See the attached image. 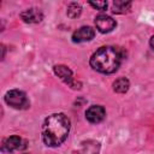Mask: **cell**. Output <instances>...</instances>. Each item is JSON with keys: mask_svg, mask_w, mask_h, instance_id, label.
<instances>
[{"mask_svg": "<svg viewBox=\"0 0 154 154\" xmlns=\"http://www.w3.org/2000/svg\"><path fill=\"white\" fill-rule=\"evenodd\" d=\"M70 119L64 113H53L48 116L42 124V140L48 147L60 146L69 136Z\"/></svg>", "mask_w": 154, "mask_h": 154, "instance_id": "cell-1", "label": "cell"}, {"mask_svg": "<svg viewBox=\"0 0 154 154\" xmlns=\"http://www.w3.org/2000/svg\"><path fill=\"white\" fill-rule=\"evenodd\" d=\"M123 58L124 51L120 47L103 46L90 57L89 64L95 71L108 75L118 70Z\"/></svg>", "mask_w": 154, "mask_h": 154, "instance_id": "cell-2", "label": "cell"}, {"mask_svg": "<svg viewBox=\"0 0 154 154\" xmlns=\"http://www.w3.org/2000/svg\"><path fill=\"white\" fill-rule=\"evenodd\" d=\"M5 102L16 109H26L30 107V101L26 94L19 89L8 90L5 94Z\"/></svg>", "mask_w": 154, "mask_h": 154, "instance_id": "cell-3", "label": "cell"}, {"mask_svg": "<svg viewBox=\"0 0 154 154\" xmlns=\"http://www.w3.org/2000/svg\"><path fill=\"white\" fill-rule=\"evenodd\" d=\"M53 71L64 83H66L72 89H81V87H82L81 82L73 79V73H72L71 69H69L66 65H54Z\"/></svg>", "mask_w": 154, "mask_h": 154, "instance_id": "cell-4", "label": "cell"}, {"mask_svg": "<svg viewBox=\"0 0 154 154\" xmlns=\"http://www.w3.org/2000/svg\"><path fill=\"white\" fill-rule=\"evenodd\" d=\"M95 26L100 32L106 34V32L112 31L117 26V22L116 19H113L112 17L107 14H99L95 18Z\"/></svg>", "mask_w": 154, "mask_h": 154, "instance_id": "cell-5", "label": "cell"}, {"mask_svg": "<svg viewBox=\"0 0 154 154\" xmlns=\"http://www.w3.org/2000/svg\"><path fill=\"white\" fill-rule=\"evenodd\" d=\"M106 117V111L100 105H93L85 111V118L91 124L101 123Z\"/></svg>", "mask_w": 154, "mask_h": 154, "instance_id": "cell-6", "label": "cell"}, {"mask_svg": "<svg viewBox=\"0 0 154 154\" xmlns=\"http://www.w3.org/2000/svg\"><path fill=\"white\" fill-rule=\"evenodd\" d=\"M20 18L25 23L36 24V23H40L43 19V13L37 7H30L28 10H24L23 12H20Z\"/></svg>", "mask_w": 154, "mask_h": 154, "instance_id": "cell-7", "label": "cell"}, {"mask_svg": "<svg viewBox=\"0 0 154 154\" xmlns=\"http://www.w3.org/2000/svg\"><path fill=\"white\" fill-rule=\"evenodd\" d=\"M95 36V30L91 26H81L72 34V41L75 43L87 42L93 40Z\"/></svg>", "mask_w": 154, "mask_h": 154, "instance_id": "cell-8", "label": "cell"}, {"mask_svg": "<svg viewBox=\"0 0 154 154\" xmlns=\"http://www.w3.org/2000/svg\"><path fill=\"white\" fill-rule=\"evenodd\" d=\"M20 144H22V138L19 136L13 135V136L6 137L2 141L1 152L2 153H11V152H13L16 149H19L20 148Z\"/></svg>", "mask_w": 154, "mask_h": 154, "instance_id": "cell-9", "label": "cell"}, {"mask_svg": "<svg viewBox=\"0 0 154 154\" xmlns=\"http://www.w3.org/2000/svg\"><path fill=\"white\" fill-rule=\"evenodd\" d=\"M100 143L95 140H87L81 143V148L78 154H99L100 152Z\"/></svg>", "mask_w": 154, "mask_h": 154, "instance_id": "cell-10", "label": "cell"}, {"mask_svg": "<svg viewBox=\"0 0 154 154\" xmlns=\"http://www.w3.org/2000/svg\"><path fill=\"white\" fill-rule=\"evenodd\" d=\"M129 88H130V82L125 77H120V78H118L113 82V90L116 93L124 94L129 90Z\"/></svg>", "mask_w": 154, "mask_h": 154, "instance_id": "cell-11", "label": "cell"}, {"mask_svg": "<svg viewBox=\"0 0 154 154\" xmlns=\"http://www.w3.org/2000/svg\"><path fill=\"white\" fill-rule=\"evenodd\" d=\"M131 7V2L130 1H122V0H116L112 2V12L113 13H125L130 10Z\"/></svg>", "mask_w": 154, "mask_h": 154, "instance_id": "cell-12", "label": "cell"}, {"mask_svg": "<svg viewBox=\"0 0 154 154\" xmlns=\"http://www.w3.org/2000/svg\"><path fill=\"white\" fill-rule=\"evenodd\" d=\"M66 13H67V17H70V18H77V17H79V14L82 13V7H81V5L79 4H77V2H71V4H69V6H67V11H66Z\"/></svg>", "mask_w": 154, "mask_h": 154, "instance_id": "cell-13", "label": "cell"}, {"mask_svg": "<svg viewBox=\"0 0 154 154\" xmlns=\"http://www.w3.org/2000/svg\"><path fill=\"white\" fill-rule=\"evenodd\" d=\"M89 5L93 6L94 8L96 10H100V11H103L107 8V1H89Z\"/></svg>", "mask_w": 154, "mask_h": 154, "instance_id": "cell-14", "label": "cell"}, {"mask_svg": "<svg viewBox=\"0 0 154 154\" xmlns=\"http://www.w3.org/2000/svg\"><path fill=\"white\" fill-rule=\"evenodd\" d=\"M149 45H150V47H152V49L154 51V35L150 37V40H149Z\"/></svg>", "mask_w": 154, "mask_h": 154, "instance_id": "cell-15", "label": "cell"}, {"mask_svg": "<svg viewBox=\"0 0 154 154\" xmlns=\"http://www.w3.org/2000/svg\"><path fill=\"white\" fill-rule=\"evenodd\" d=\"M1 51H2V54H1V58L4 59V57H5V46H4V45L1 46Z\"/></svg>", "mask_w": 154, "mask_h": 154, "instance_id": "cell-16", "label": "cell"}]
</instances>
